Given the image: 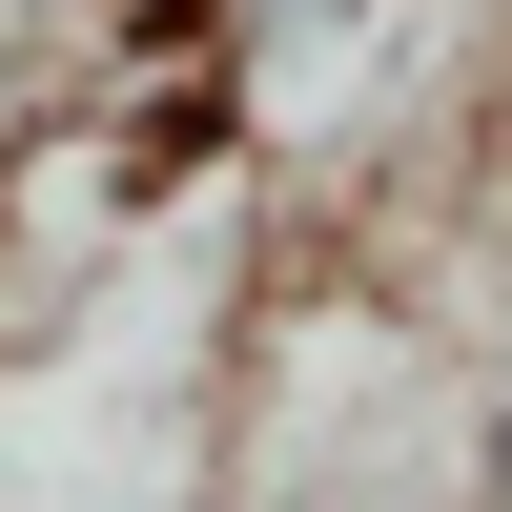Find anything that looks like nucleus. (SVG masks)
I'll use <instances>...</instances> for the list:
<instances>
[{
  "mask_svg": "<svg viewBox=\"0 0 512 512\" xmlns=\"http://www.w3.org/2000/svg\"><path fill=\"white\" fill-rule=\"evenodd\" d=\"M451 512H512V349L451 390Z\"/></svg>",
  "mask_w": 512,
  "mask_h": 512,
  "instance_id": "1",
  "label": "nucleus"
}]
</instances>
